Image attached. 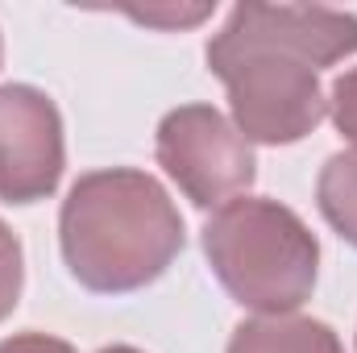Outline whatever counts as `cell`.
<instances>
[{
    "label": "cell",
    "instance_id": "cell-8",
    "mask_svg": "<svg viewBox=\"0 0 357 353\" xmlns=\"http://www.w3.org/2000/svg\"><path fill=\"white\" fill-rule=\"evenodd\" d=\"M21 278H25V270H21V246H17V237L8 233V225L0 220V320L17 308V299H21Z\"/></svg>",
    "mask_w": 357,
    "mask_h": 353
},
{
    "label": "cell",
    "instance_id": "cell-10",
    "mask_svg": "<svg viewBox=\"0 0 357 353\" xmlns=\"http://www.w3.org/2000/svg\"><path fill=\"white\" fill-rule=\"evenodd\" d=\"M212 8L208 4H195V8H133L129 17L133 21H146V25H167V29H183V25H199Z\"/></svg>",
    "mask_w": 357,
    "mask_h": 353
},
{
    "label": "cell",
    "instance_id": "cell-11",
    "mask_svg": "<svg viewBox=\"0 0 357 353\" xmlns=\"http://www.w3.org/2000/svg\"><path fill=\"white\" fill-rule=\"evenodd\" d=\"M0 353H75V350L59 337H46V333H21V337L0 341Z\"/></svg>",
    "mask_w": 357,
    "mask_h": 353
},
{
    "label": "cell",
    "instance_id": "cell-6",
    "mask_svg": "<svg viewBox=\"0 0 357 353\" xmlns=\"http://www.w3.org/2000/svg\"><path fill=\"white\" fill-rule=\"evenodd\" d=\"M229 353H345L337 333L320 320H307V316H258V320H245L233 341Z\"/></svg>",
    "mask_w": 357,
    "mask_h": 353
},
{
    "label": "cell",
    "instance_id": "cell-3",
    "mask_svg": "<svg viewBox=\"0 0 357 353\" xmlns=\"http://www.w3.org/2000/svg\"><path fill=\"white\" fill-rule=\"evenodd\" d=\"M204 254L225 291L262 316L295 312L320 270L312 229L274 200H233L204 229Z\"/></svg>",
    "mask_w": 357,
    "mask_h": 353
},
{
    "label": "cell",
    "instance_id": "cell-12",
    "mask_svg": "<svg viewBox=\"0 0 357 353\" xmlns=\"http://www.w3.org/2000/svg\"><path fill=\"white\" fill-rule=\"evenodd\" d=\"M100 353H137V350H129V345H112V350H100Z\"/></svg>",
    "mask_w": 357,
    "mask_h": 353
},
{
    "label": "cell",
    "instance_id": "cell-5",
    "mask_svg": "<svg viewBox=\"0 0 357 353\" xmlns=\"http://www.w3.org/2000/svg\"><path fill=\"white\" fill-rule=\"evenodd\" d=\"M63 179V121L50 96L25 84L0 88V200H46Z\"/></svg>",
    "mask_w": 357,
    "mask_h": 353
},
{
    "label": "cell",
    "instance_id": "cell-9",
    "mask_svg": "<svg viewBox=\"0 0 357 353\" xmlns=\"http://www.w3.org/2000/svg\"><path fill=\"white\" fill-rule=\"evenodd\" d=\"M328 112H333V121H337L341 137H349V142H354V150H357V71L341 75V80L333 84Z\"/></svg>",
    "mask_w": 357,
    "mask_h": 353
},
{
    "label": "cell",
    "instance_id": "cell-4",
    "mask_svg": "<svg viewBox=\"0 0 357 353\" xmlns=\"http://www.w3.org/2000/svg\"><path fill=\"white\" fill-rule=\"evenodd\" d=\"M158 163L199 208H225L254 183L245 133L208 104H183L158 125Z\"/></svg>",
    "mask_w": 357,
    "mask_h": 353
},
{
    "label": "cell",
    "instance_id": "cell-7",
    "mask_svg": "<svg viewBox=\"0 0 357 353\" xmlns=\"http://www.w3.org/2000/svg\"><path fill=\"white\" fill-rule=\"evenodd\" d=\"M316 195H320V212L328 216V225L349 246H357V150L333 154L324 163Z\"/></svg>",
    "mask_w": 357,
    "mask_h": 353
},
{
    "label": "cell",
    "instance_id": "cell-1",
    "mask_svg": "<svg viewBox=\"0 0 357 353\" xmlns=\"http://www.w3.org/2000/svg\"><path fill=\"white\" fill-rule=\"evenodd\" d=\"M357 50V17L337 8L241 4L208 42V67L225 80L245 142L291 146L307 137L328 100L316 71Z\"/></svg>",
    "mask_w": 357,
    "mask_h": 353
},
{
    "label": "cell",
    "instance_id": "cell-2",
    "mask_svg": "<svg viewBox=\"0 0 357 353\" xmlns=\"http://www.w3.org/2000/svg\"><path fill=\"white\" fill-rule=\"evenodd\" d=\"M71 274L104 295L154 283L183 250V216L162 183L142 171L84 175L59 216Z\"/></svg>",
    "mask_w": 357,
    "mask_h": 353
}]
</instances>
